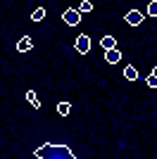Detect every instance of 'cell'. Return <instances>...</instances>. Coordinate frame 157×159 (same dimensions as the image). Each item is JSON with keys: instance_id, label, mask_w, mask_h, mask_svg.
I'll list each match as a JSON object with an SVG mask.
<instances>
[{"instance_id": "1", "label": "cell", "mask_w": 157, "mask_h": 159, "mask_svg": "<svg viewBox=\"0 0 157 159\" xmlns=\"http://www.w3.org/2000/svg\"><path fill=\"white\" fill-rule=\"evenodd\" d=\"M33 154L38 159H74V152L67 145H52V143L40 145Z\"/></svg>"}, {"instance_id": "2", "label": "cell", "mask_w": 157, "mask_h": 159, "mask_svg": "<svg viewBox=\"0 0 157 159\" xmlns=\"http://www.w3.org/2000/svg\"><path fill=\"white\" fill-rule=\"evenodd\" d=\"M62 19H64L67 26H78V21H81V12H78V10H74V7H69V10H64Z\"/></svg>"}, {"instance_id": "3", "label": "cell", "mask_w": 157, "mask_h": 159, "mask_svg": "<svg viewBox=\"0 0 157 159\" xmlns=\"http://www.w3.org/2000/svg\"><path fill=\"white\" fill-rule=\"evenodd\" d=\"M74 48H76V52L86 55L88 50H91V38H88V36H78L76 43H74Z\"/></svg>"}, {"instance_id": "4", "label": "cell", "mask_w": 157, "mask_h": 159, "mask_svg": "<svg viewBox=\"0 0 157 159\" xmlns=\"http://www.w3.org/2000/svg\"><path fill=\"white\" fill-rule=\"evenodd\" d=\"M121 60V52H119L117 48H110V50H105V62L107 64H117Z\"/></svg>"}, {"instance_id": "5", "label": "cell", "mask_w": 157, "mask_h": 159, "mask_svg": "<svg viewBox=\"0 0 157 159\" xmlns=\"http://www.w3.org/2000/svg\"><path fill=\"white\" fill-rule=\"evenodd\" d=\"M143 21V14L138 12V10H129L126 12V24H131V26H138Z\"/></svg>"}, {"instance_id": "6", "label": "cell", "mask_w": 157, "mask_h": 159, "mask_svg": "<svg viewBox=\"0 0 157 159\" xmlns=\"http://www.w3.org/2000/svg\"><path fill=\"white\" fill-rule=\"evenodd\" d=\"M31 48H33V40L29 38V36H21V38L17 40V50H19V52H29Z\"/></svg>"}, {"instance_id": "7", "label": "cell", "mask_w": 157, "mask_h": 159, "mask_svg": "<svg viewBox=\"0 0 157 159\" xmlns=\"http://www.w3.org/2000/svg\"><path fill=\"white\" fill-rule=\"evenodd\" d=\"M100 48H102V50L117 48V40H114V36H102V38H100Z\"/></svg>"}, {"instance_id": "8", "label": "cell", "mask_w": 157, "mask_h": 159, "mask_svg": "<svg viewBox=\"0 0 157 159\" xmlns=\"http://www.w3.org/2000/svg\"><path fill=\"white\" fill-rule=\"evenodd\" d=\"M26 100H29V102H31L36 109H40V100L36 98V90H26Z\"/></svg>"}, {"instance_id": "9", "label": "cell", "mask_w": 157, "mask_h": 159, "mask_svg": "<svg viewBox=\"0 0 157 159\" xmlns=\"http://www.w3.org/2000/svg\"><path fill=\"white\" fill-rule=\"evenodd\" d=\"M124 76L129 81H138V71H136V66H126L124 69Z\"/></svg>"}, {"instance_id": "10", "label": "cell", "mask_w": 157, "mask_h": 159, "mask_svg": "<svg viewBox=\"0 0 157 159\" xmlns=\"http://www.w3.org/2000/svg\"><path fill=\"white\" fill-rule=\"evenodd\" d=\"M57 112H59V116H67V114L72 112V105H69V102H59V105H57Z\"/></svg>"}, {"instance_id": "11", "label": "cell", "mask_w": 157, "mask_h": 159, "mask_svg": "<svg viewBox=\"0 0 157 159\" xmlns=\"http://www.w3.org/2000/svg\"><path fill=\"white\" fill-rule=\"evenodd\" d=\"M91 10H93V2H91V0H81V5H78V12L86 14V12H91Z\"/></svg>"}, {"instance_id": "12", "label": "cell", "mask_w": 157, "mask_h": 159, "mask_svg": "<svg viewBox=\"0 0 157 159\" xmlns=\"http://www.w3.org/2000/svg\"><path fill=\"white\" fill-rule=\"evenodd\" d=\"M43 17H45V10H43V7H38V10H33V12H31L33 21H43Z\"/></svg>"}, {"instance_id": "13", "label": "cell", "mask_w": 157, "mask_h": 159, "mask_svg": "<svg viewBox=\"0 0 157 159\" xmlns=\"http://www.w3.org/2000/svg\"><path fill=\"white\" fill-rule=\"evenodd\" d=\"M148 14H150V17H157V0H150V5H148Z\"/></svg>"}, {"instance_id": "14", "label": "cell", "mask_w": 157, "mask_h": 159, "mask_svg": "<svg viewBox=\"0 0 157 159\" xmlns=\"http://www.w3.org/2000/svg\"><path fill=\"white\" fill-rule=\"evenodd\" d=\"M148 86H150V88H157V76H155V74H150V76H148Z\"/></svg>"}, {"instance_id": "15", "label": "cell", "mask_w": 157, "mask_h": 159, "mask_svg": "<svg viewBox=\"0 0 157 159\" xmlns=\"http://www.w3.org/2000/svg\"><path fill=\"white\" fill-rule=\"evenodd\" d=\"M152 74H155V76H157V66H155V71H152Z\"/></svg>"}]
</instances>
